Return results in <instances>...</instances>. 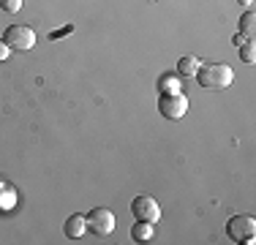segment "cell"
<instances>
[{
	"instance_id": "6da1fadb",
	"label": "cell",
	"mask_w": 256,
	"mask_h": 245,
	"mask_svg": "<svg viewBox=\"0 0 256 245\" xmlns=\"http://www.w3.org/2000/svg\"><path fill=\"white\" fill-rule=\"evenodd\" d=\"M196 82L207 90H226L234 82V71L226 63H202L196 71Z\"/></svg>"
},
{
	"instance_id": "7a4b0ae2",
	"label": "cell",
	"mask_w": 256,
	"mask_h": 245,
	"mask_svg": "<svg viewBox=\"0 0 256 245\" xmlns=\"http://www.w3.org/2000/svg\"><path fill=\"white\" fill-rule=\"evenodd\" d=\"M226 237L237 245H251L256 240V218L254 216H232L226 224Z\"/></svg>"
},
{
	"instance_id": "3957f363",
	"label": "cell",
	"mask_w": 256,
	"mask_h": 245,
	"mask_svg": "<svg viewBox=\"0 0 256 245\" xmlns=\"http://www.w3.org/2000/svg\"><path fill=\"white\" fill-rule=\"evenodd\" d=\"M3 41L14 52H28V49L36 46V30L28 28V24H8L3 33Z\"/></svg>"
},
{
	"instance_id": "277c9868",
	"label": "cell",
	"mask_w": 256,
	"mask_h": 245,
	"mask_svg": "<svg viewBox=\"0 0 256 245\" xmlns=\"http://www.w3.org/2000/svg\"><path fill=\"white\" fill-rule=\"evenodd\" d=\"M158 112L166 120H182L188 112V98L182 93H161V98H158Z\"/></svg>"
},
{
	"instance_id": "5b68a950",
	"label": "cell",
	"mask_w": 256,
	"mask_h": 245,
	"mask_svg": "<svg viewBox=\"0 0 256 245\" xmlns=\"http://www.w3.org/2000/svg\"><path fill=\"white\" fill-rule=\"evenodd\" d=\"M84 218H88V229L98 237H109L114 232V212L106 210V207H96Z\"/></svg>"
},
{
	"instance_id": "8992f818",
	"label": "cell",
	"mask_w": 256,
	"mask_h": 245,
	"mask_svg": "<svg viewBox=\"0 0 256 245\" xmlns=\"http://www.w3.org/2000/svg\"><path fill=\"white\" fill-rule=\"evenodd\" d=\"M131 216L136 220H148V224H158L161 220V204L153 196H136L131 202Z\"/></svg>"
},
{
	"instance_id": "52a82bcc",
	"label": "cell",
	"mask_w": 256,
	"mask_h": 245,
	"mask_svg": "<svg viewBox=\"0 0 256 245\" xmlns=\"http://www.w3.org/2000/svg\"><path fill=\"white\" fill-rule=\"evenodd\" d=\"M84 232H88V218H84L82 212H74L71 218H66L63 234L68 237V240H79V237H84Z\"/></svg>"
},
{
	"instance_id": "ba28073f",
	"label": "cell",
	"mask_w": 256,
	"mask_h": 245,
	"mask_svg": "<svg viewBox=\"0 0 256 245\" xmlns=\"http://www.w3.org/2000/svg\"><path fill=\"white\" fill-rule=\"evenodd\" d=\"M156 224H148V220H136V224L131 226V240L136 242H153L156 240Z\"/></svg>"
},
{
	"instance_id": "9c48e42d",
	"label": "cell",
	"mask_w": 256,
	"mask_h": 245,
	"mask_svg": "<svg viewBox=\"0 0 256 245\" xmlns=\"http://www.w3.org/2000/svg\"><path fill=\"white\" fill-rule=\"evenodd\" d=\"M199 66H202V60L194 58V54H186V58L178 60V74L180 76H196Z\"/></svg>"
},
{
	"instance_id": "30bf717a",
	"label": "cell",
	"mask_w": 256,
	"mask_h": 245,
	"mask_svg": "<svg viewBox=\"0 0 256 245\" xmlns=\"http://www.w3.org/2000/svg\"><path fill=\"white\" fill-rule=\"evenodd\" d=\"M254 30H256V14H254V8H248L246 14L240 16V30H237V33H242L246 38H254Z\"/></svg>"
},
{
	"instance_id": "8fae6325",
	"label": "cell",
	"mask_w": 256,
	"mask_h": 245,
	"mask_svg": "<svg viewBox=\"0 0 256 245\" xmlns=\"http://www.w3.org/2000/svg\"><path fill=\"white\" fill-rule=\"evenodd\" d=\"M180 88L182 84L174 74H166V76H161V82H158V90H161V93H182Z\"/></svg>"
},
{
	"instance_id": "7c38bea8",
	"label": "cell",
	"mask_w": 256,
	"mask_h": 245,
	"mask_svg": "<svg viewBox=\"0 0 256 245\" xmlns=\"http://www.w3.org/2000/svg\"><path fill=\"white\" fill-rule=\"evenodd\" d=\"M237 49H240V60H242V63L254 66V60H256V44H254V38H246Z\"/></svg>"
},
{
	"instance_id": "4fadbf2b",
	"label": "cell",
	"mask_w": 256,
	"mask_h": 245,
	"mask_svg": "<svg viewBox=\"0 0 256 245\" xmlns=\"http://www.w3.org/2000/svg\"><path fill=\"white\" fill-rule=\"evenodd\" d=\"M22 6H25V0H0V8L6 14H16V11H22Z\"/></svg>"
},
{
	"instance_id": "5bb4252c",
	"label": "cell",
	"mask_w": 256,
	"mask_h": 245,
	"mask_svg": "<svg viewBox=\"0 0 256 245\" xmlns=\"http://www.w3.org/2000/svg\"><path fill=\"white\" fill-rule=\"evenodd\" d=\"M8 54H11V46H8V44H6V41H3V38H0V63H3V60H6V58H8Z\"/></svg>"
},
{
	"instance_id": "9a60e30c",
	"label": "cell",
	"mask_w": 256,
	"mask_h": 245,
	"mask_svg": "<svg viewBox=\"0 0 256 245\" xmlns=\"http://www.w3.org/2000/svg\"><path fill=\"white\" fill-rule=\"evenodd\" d=\"M242 41H246V36H242V33H237V36H234V38H232V44H234V46H240V44H242Z\"/></svg>"
},
{
	"instance_id": "2e32d148",
	"label": "cell",
	"mask_w": 256,
	"mask_h": 245,
	"mask_svg": "<svg viewBox=\"0 0 256 245\" xmlns=\"http://www.w3.org/2000/svg\"><path fill=\"white\" fill-rule=\"evenodd\" d=\"M240 3H242V6H248V8H251V3H254V0H240Z\"/></svg>"
},
{
	"instance_id": "e0dca14e",
	"label": "cell",
	"mask_w": 256,
	"mask_h": 245,
	"mask_svg": "<svg viewBox=\"0 0 256 245\" xmlns=\"http://www.w3.org/2000/svg\"><path fill=\"white\" fill-rule=\"evenodd\" d=\"M148 3H156V0H148Z\"/></svg>"
}]
</instances>
